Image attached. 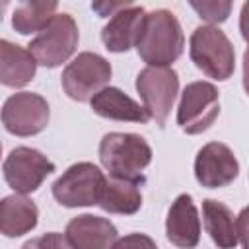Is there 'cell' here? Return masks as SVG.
Here are the masks:
<instances>
[{
  "mask_svg": "<svg viewBox=\"0 0 249 249\" xmlns=\"http://www.w3.org/2000/svg\"><path fill=\"white\" fill-rule=\"evenodd\" d=\"M220 115V93L210 82H191L185 86L177 109V124L187 134L208 130Z\"/></svg>",
  "mask_w": 249,
  "mask_h": 249,
  "instance_id": "5b68a950",
  "label": "cell"
},
{
  "mask_svg": "<svg viewBox=\"0 0 249 249\" xmlns=\"http://www.w3.org/2000/svg\"><path fill=\"white\" fill-rule=\"evenodd\" d=\"M111 249H158L156 241L146 233H128L113 243Z\"/></svg>",
  "mask_w": 249,
  "mask_h": 249,
  "instance_id": "603a6c76",
  "label": "cell"
},
{
  "mask_svg": "<svg viewBox=\"0 0 249 249\" xmlns=\"http://www.w3.org/2000/svg\"><path fill=\"white\" fill-rule=\"evenodd\" d=\"M191 60L208 78L228 80L235 70V51L228 35L216 25H198L189 41Z\"/></svg>",
  "mask_w": 249,
  "mask_h": 249,
  "instance_id": "3957f363",
  "label": "cell"
},
{
  "mask_svg": "<svg viewBox=\"0 0 249 249\" xmlns=\"http://www.w3.org/2000/svg\"><path fill=\"white\" fill-rule=\"evenodd\" d=\"M144 16L146 10L134 4H128L119 12H115L113 18L107 21V25L101 29V41L105 49L111 53L130 51V47L136 45Z\"/></svg>",
  "mask_w": 249,
  "mask_h": 249,
  "instance_id": "9a60e30c",
  "label": "cell"
},
{
  "mask_svg": "<svg viewBox=\"0 0 249 249\" xmlns=\"http://www.w3.org/2000/svg\"><path fill=\"white\" fill-rule=\"evenodd\" d=\"M37 62L31 53L8 39H0V84L23 88L35 78Z\"/></svg>",
  "mask_w": 249,
  "mask_h": 249,
  "instance_id": "e0dca14e",
  "label": "cell"
},
{
  "mask_svg": "<svg viewBox=\"0 0 249 249\" xmlns=\"http://www.w3.org/2000/svg\"><path fill=\"white\" fill-rule=\"evenodd\" d=\"M111 80V64L97 53H80L62 72V88L74 101H89Z\"/></svg>",
  "mask_w": 249,
  "mask_h": 249,
  "instance_id": "ba28073f",
  "label": "cell"
},
{
  "mask_svg": "<svg viewBox=\"0 0 249 249\" xmlns=\"http://www.w3.org/2000/svg\"><path fill=\"white\" fill-rule=\"evenodd\" d=\"M138 181L119 179V177H105V185L99 196V206L109 214H123L130 216L140 210L142 206V195Z\"/></svg>",
  "mask_w": 249,
  "mask_h": 249,
  "instance_id": "d6986e66",
  "label": "cell"
},
{
  "mask_svg": "<svg viewBox=\"0 0 249 249\" xmlns=\"http://www.w3.org/2000/svg\"><path fill=\"white\" fill-rule=\"evenodd\" d=\"M78 47V25L70 14H54L45 29L27 45L37 64L56 68L66 62Z\"/></svg>",
  "mask_w": 249,
  "mask_h": 249,
  "instance_id": "277c9868",
  "label": "cell"
},
{
  "mask_svg": "<svg viewBox=\"0 0 249 249\" xmlns=\"http://www.w3.org/2000/svg\"><path fill=\"white\" fill-rule=\"evenodd\" d=\"M2 171L8 187L19 195H27L41 187L47 175L54 171V163L35 148L18 146L6 158Z\"/></svg>",
  "mask_w": 249,
  "mask_h": 249,
  "instance_id": "30bf717a",
  "label": "cell"
},
{
  "mask_svg": "<svg viewBox=\"0 0 249 249\" xmlns=\"http://www.w3.org/2000/svg\"><path fill=\"white\" fill-rule=\"evenodd\" d=\"M103 185L105 175L97 165L89 161H78L53 183V196L68 208L93 206L99 202Z\"/></svg>",
  "mask_w": 249,
  "mask_h": 249,
  "instance_id": "8992f818",
  "label": "cell"
},
{
  "mask_svg": "<svg viewBox=\"0 0 249 249\" xmlns=\"http://www.w3.org/2000/svg\"><path fill=\"white\" fill-rule=\"evenodd\" d=\"M136 91L142 97L148 117L163 126L179 91V76L173 68L146 66L136 76Z\"/></svg>",
  "mask_w": 249,
  "mask_h": 249,
  "instance_id": "52a82bcc",
  "label": "cell"
},
{
  "mask_svg": "<svg viewBox=\"0 0 249 249\" xmlns=\"http://www.w3.org/2000/svg\"><path fill=\"white\" fill-rule=\"evenodd\" d=\"M239 175V161L230 146L222 142L204 144L195 158V177L206 189H220Z\"/></svg>",
  "mask_w": 249,
  "mask_h": 249,
  "instance_id": "8fae6325",
  "label": "cell"
},
{
  "mask_svg": "<svg viewBox=\"0 0 249 249\" xmlns=\"http://www.w3.org/2000/svg\"><path fill=\"white\" fill-rule=\"evenodd\" d=\"M0 154H2V144H0Z\"/></svg>",
  "mask_w": 249,
  "mask_h": 249,
  "instance_id": "d4e9b609",
  "label": "cell"
},
{
  "mask_svg": "<svg viewBox=\"0 0 249 249\" xmlns=\"http://www.w3.org/2000/svg\"><path fill=\"white\" fill-rule=\"evenodd\" d=\"M191 8L198 14V18L206 19L208 23H222L228 19L230 12H231V2H216V0H208V2H191Z\"/></svg>",
  "mask_w": 249,
  "mask_h": 249,
  "instance_id": "44dd1931",
  "label": "cell"
},
{
  "mask_svg": "<svg viewBox=\"0 0 249 249\" xmlns=\"http://www.w3.org/2000/svg\"><path fill=\"white\" fill-rule=\"evenodd\" d=\"M39 210L33 200L23 195H8L0 200V233L19 237L37 226Z\"/></svg>",
  "mask_w": 249,
  "mask_h": 249,
  "instance_id": "ac0fdd59",
  "label": "cell"
},
{
  "mask_svg": "<svg viewBox=\"0 0 249 249\" xmlns=\"http://www.w3.org/2000/svg\"><path fill=\"white\" fill-rule=\"evenodd\" d=\"M58 8L56 0H35V2H23L14 10L12 25L18 33L29 35L39 33L49 25V21L54 18V12Z\"/></svg>",
  "mask_w": 249,
  "mask_h": 249,
  "instance_id": "ffe728a7",
  "label": "cell"
},
{
  "mask_svg": "<svg viewBox=\"0 0 249 249\" xmlns=\"http://www.w3.org/2000/svg\"><path fill=\"white\" fill-rule=\"evenodd\" d=\"M167 239L179 249H195L200 241V218L189 193L179 195L165 218Z\"/></svg>",
  "mask_w": 249,
  "mask_h": 249,
  "instance_id": "4fadbf2b",
  "label": "cell"
},
{
  "mask_svg": "<svg viewBox=\"0 0 249 249\" xmlns=\"http://www.w3.org/2000/svg\"><path fill=\"white\" fill-rule=\"evenodd\" d=\"M89 105L95 115L111 121H128V123H148V113L140 103L128 97L124 91L113 86H105L91 99Z\"/></svg>",
  "mask_w": 249,
  "mask_h": 249,
  "instance_id": "2e32d148",
  "label": "cell"
},
{
  "mask_svg": "<svg viewBox=\"0 0 249 249\" xmlns=\"http://www.w3.org/2000/svg\"><path fill=\"white\" fill-rule=\"evenodd\" d=\"M49 103L33 91H19L6 99L0 111L4 128L16 136H33L49 124Z\"/></svg>",
  "mask_w": 249,
  "mask_h": 249,
  "instance_id": "9c48e42d",
  "label": "cell"
},
{
  "mask_svg": "<svg viewBox=\"0 0 249 249\" xmlns=\"http://www.w3.org/2000/svg\"><path fill=\"white\" fill-rule=\"evenodd\" d=\"M21 249H72V245L68 243V239L62 233L51 231V233H43L39 237H31L29 241H25L21 245Z\"/></svg>",
  "mask_w": 249,
  "mask_h": 249,
  "instance_id": "7402d4cb",
  "label": "cell"
},
{
  "mask_svg": "<svg viewBox=\"0 0 249 249\" xmlns=\"http://www.w3.org/2000/svg\"><path fill=\"white\" fill-rule=\"evenodd\" d=\"M64 237L72 249H111L119 239V231L107 218L80 214L68 222Z\"/></svg>",
  "mask_w": 249,
  "mask_h": 249,
  "instance_id": "5bb4252c",
  "label": "cell"
},
{
  "mask_svg": "<svg viewBox=\"0 0 249 249\" xmlns=\"http://www.w3.org/2000/svg\"><path fill=\"white\" fill-rule=\"evenodd\" d=\"M6 6H8V2H0V21H2V12L6 10Z\"/></svg>",
  "mask_w": 249,
  "mask_h": 249,
  "instance_id": "cb8c5ba5",
  "label": "cell"
},
{
  "mask_svg": "<svg viewBox=\"0 0 249 249\" xmlns=\"http://www.w3.org/2000/svg\"><path fill=\"white\" fill-rule=\"evenodd\" d=\"M138 56L154 68H169L183 54L185 35L179 19L169 10L148 12L136 39Z\"/></svg>",
  "mask_w": 249,
  "mask_h": 249,
  "instance_id": "6da1fadb",
  "label": "cell"
},
{
  "mask_svg": "<svg viewBox=\"0 0 249 249\" xmlns=\"http://www.w3.org/2000/svg\"><path fill=\"white\" fill-rule=\"evenodd\" d=\"M245 216L247 210H241L239 216H233V212L220 200L206 198L202 202V218L204 228L220 249H233L237 245L247 247L245 243Z\"/></svg>",
  "mask_w": 249,
  "mask_h": 249,
  "instance_id": "7c38bea8",
  "label": "cell"
},
{
  "mask_svg": "<svg viewBox=\"0 0 249 249\" xmlns=\"http://www.w3.org/2000/svg\"><path fill=\"white\" fill-rule=\"evenodd\" d=\"M99 161L111 177L144 183L142 171L152 161V148L140 134L109 132L99 142Z\"/></svg>",
  "mask_w": 249,
  "mask_h": 249,
  "instance_id": "7a4b0ae2",
  "label": "cell"
}]
</instances>
